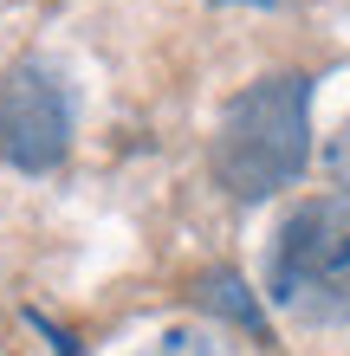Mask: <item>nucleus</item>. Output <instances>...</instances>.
<instances>
[{
    "instance_id": "nucleus-1",
    "label": "nucleus",
    "mask_w": 350,
    "mask_h": 356,
    "mask_svg": "<svg viewBox=\"0 0 350 356\" xmlns=\"http://www.w3.org/2000/svg\"><path fill=\"white\" fill-rule=\"evenodd\" d=\"M312 156V78L279 72L246 85L214 130V181L234 201H266L292 188Z\"/></svg>"
},
{
    "instance_id": "nucleus-2",
    "label": "nucleus",
    "mask_w": 350,
    "mask_h": 356,
    "mask_svg": "<svg viewBox=\"0 0 350 356\" xmlns=\"http://www.w3.org/2000/svg\"><path fill=\"white\" fill-rule=\"evenodd\" d=\"M266 291L299 324H350V195H318L279 227Z\"/></svg>"
},
{
    "instance_id": "nucleus-3",
    "label": "nucleus",
    "mask_w": 350,
    "mask_h": 356,
    "mask_svg": "<svg viewBox=\"0 0 350 356\" xmlns=\"http://www.w3.org/2000/svg\"><path fill=\"white\" fill-rule=\"evenodd\" d=\"M72 149V97L46 58H19L0 78V162L26 175L58 169Z\"/></svg>"
},
{
    "instance_id": "nucleus-4",
    "label": "nucleus",
    "mask_w": 350,
    "mask_h": 356,
    "mask_svg": "<svg viewBox=\"0 0 350 356\" xmlns=\"http://www.w3.org/2000/svg\"><path fill=\"white\" fill-rule=\"evenodd\" d=\"M201 305L208 311H221V318H234V324H246L253 330V337H266V318H260V305L246 298V285L234 279V272H208V279H201V291H195Z\"/></svg>"
},
{
    "instance_id": "nucleus-5",
    "label": "nucleus",
    "mask_w": 350,
    "mask_h": 356,
    "mask_svg": "<svg viewBox=\"0 0 350 356\" xmlns=\"http://www.w3.org/2000/svg\"><path fill=\"white\" fill-rule=\"evenodd\" d=\"M150 356H234V350L221 343L214 330H169V337H162Z\"/></svg>"
},
{
    "instance_id": "nucleus-6",
    "label": "nucleus",
    "mask_w": 350,
    "mask_h": 356,
    "mask_svg": "<svg viewBox=\"0 0 350 356\" xmlns=\"http://www.w3.org/2000/svg\"><path fill=\"white\" fill-rule=\"evenodd\" d=\"M324 162H331V175H337V188L350 195V117H344V130L331 136V149H324Z\"/></svg>"
}]
</instances>
